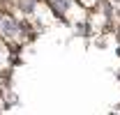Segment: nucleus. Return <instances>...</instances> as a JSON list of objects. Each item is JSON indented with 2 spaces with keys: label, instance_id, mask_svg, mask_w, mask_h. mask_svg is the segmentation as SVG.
Returning <instances> with one entry per match:
<instances>
[{
  "label": "nucleus",
  "instance_id": "1",
  "mask_svg": "<svg viewBox=\"0 0 120 115\" xmlns=\"http://www.w3.org/2000/svg\"><path fill=\"white\" fill-rule=\"evenodd\" d=\"M83 2H86V7H90V5H88V2H92V0H83Z\"/></svg>",
  "mask_w": 120,
  "mask_h": 115
}]
</instances>
